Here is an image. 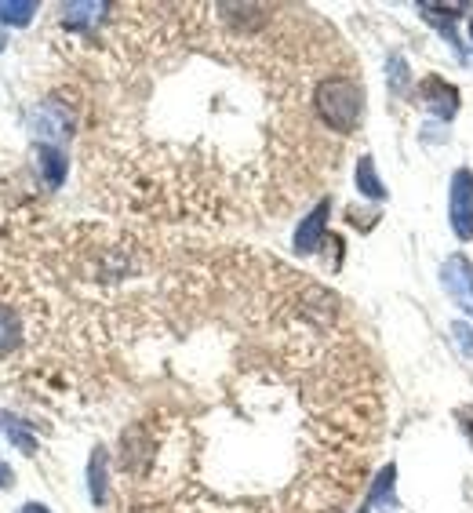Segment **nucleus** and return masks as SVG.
I'll return each mask as SVG.
<instances>
[{
	"label": "nucleus",
	"instance_id": "obj_1",
	"mask_svg": "<svg viewBox=\"0 0 473 513\" xmlns=\"http://www.w3.org/2000/svg\"><path fill=\"white\" fill-rule=\"evenodd\" d=\"M313 113H317V121L328 131L350 135L361 124V113H364L361 84L353 81V77H346V73L321 77V81L313 84Z\"/></svg>",
	"mask_w": 473,
	"mask_h": 513
},
{
	"label": "nucleus",
	"instance_id": "obj_2",
	"mask_svg": "<svg viewBox=\"0 0 473 513\" xmlns=\"http://www.w3.org/2000/svg\"><path fill=\"white\" fill-rule=\"evenodd\" d=\"M452 230L473 241V171H455L452 179Z\"/></svg>",
	"mask_w": 473,
	"mask_h": 513
},
{
	"label": "nucleus",
	"instance_id": "obj_3",
	"mask_svg": "<svg viewBox=\"0 0 473 513\" xmlns=\"http://www.w3.org/2000/svg\"><path fill=\"white\" fill-rule=\"evenodd\" d=\"M423 102H426V110H433L441 121H452L455 113H459V91H455L452 84H444L441 77H430V81L423 84Z\"/></svg>",
	"mask_w": 473,
	"mask_h": 513
},
{
	"label": "nucleus",
	"instance_id": "obj_4",
	"mask_svg": "<svg viewBox=\"0 0 473 513\" xmlns=\"http://www.w3.org/2000/svg\"><path fill=\"white\" fill-rule=\"evenodd\" d=\"M328 212H332V204L321 201L310 215H306V219H302V226L295 230V248H299V252H317V248H321V237H324V222H328Z\"/></svg>",
	"mask_w": 473,
	"mask_h": 513
},
{
	"label": "nucleus",
	"instance_id": "obj_5",
	"mask_svg": "<svg viewBox=\"0 0 473 513\" xmlns=\"http://www.w3.org/2000/svg\"><path fill=\"white\" fill-rule=\"evenodd\" d=\"M37 164H41V175L51 190H59L62 182H66L70 161H66V153L62 150H55V146H41V150H37Z\"/></svg>",
	"mask_w": 473,
	"mask_h": 513
},
{
	"label": "nucleus",
	"instance_id": "obj_6",
	"mask_svg": "<svg viewBox=\"0 0 473 513\" xmlns=\"http://www.w3.org/2000/svg\"><path fill=\"white\" fill-rule=\"evenodd\" d=\"M455 270L463 273V277H452V273L444 270V284L452 288V295L459 299L466 313H473V266L466 259H455Z\"/></svg>",
	"mask_w": 473,
	"mask_h": 513
},
{
	"label": "nucleus",
	"instance_id": "obj_7",
	"mask_svg": "<svg viewBox=\"0 0 473 513\" xmlns=\"http://www.w3.org/2000/svg\"><path fill=\"white\" fill-rule=\"evenodd\" d=\"M33 15H37V4H33V0H4V4H0V22H4V26H30Z\"/></svg>",
	"mask_w": 473,
	"mask_h": 513
},
{
	"label": "nucleus",
	"instance_id": "obj_8",
	"mask_svg": "<svg viewBox=\"0 0 473 513\" xmlns=\"http://www.w3.org/2000/svg\"><path fill=\"white\" fill-rule=\"evenodd\" d=\"M357 186H361V193L375 197V201H383V197H386L383 182H379V175H375L372 157H361V161H357Z\"/></svg>",
	"mask_w": 473,
	"mask_h": 513
},
{
	"label": "nucleus",
	"instance_id": "obj_9",
	"mask_svg": "<svg viewBox=\"0 0 473 513\" xmlns=\"http://www.w3.org/2000/svg\"><path fill=\"white\" fill-rule=\"evenodd\" d=\"M91 499L106 503V455L102 452L91 455Z\"/></svg>",
	"mask_w": 473,
	"mask_h": 513
},
{
	"label": "nucleus",
	"instance_id": "obj_10",
	"mask_svg": "<svg viewBox=\"0 0 473 513\" xmlns=\"http://www.w3.org/2000/svg\"><path fill=\"white\" fill-rule=\"evenodd\" d=\"M4 430H8V437H11V441H15V444H19V448H22V452H26V455L37 452V441H33V437H30V433H26V430H22L19 419H11V415H4Z\"/></svg>",
	"mask_w": 473,
	"mask_h": 513
},
{
	"label": "nucleus",
	"instance_id": "obj_11",
	"mask_svg": "<svg viewBox=\"0 0 473 513\" xmlns=\"http://www.w3.org/2000/svg\"><path fill=\"white\" fill-rule=\"evenodd\" d=\"M452 335H455V342H459V346H463V350H466V357H470V361H473V328H470V324L459 321V324H455V328H452Z\"/></svg>",
	"mask_w": 473,
	"mask_h": 513
},
{
	"label": "nucleus",
	"instance_id": "obj_12",
	"mask_svg": "<svg viewBox=\"0 0 473 513\" xmlns=\"http://www.w3.org/2000/svg\"><path fill=\"white\" fill-rule=\"evenodd\" d=\"M459 423H463L466 437L473 441V408H463V412H459Z\"/></svg>",
	"mask_w": 473,
	"mask_h": 513
},
{
	"label": "nucleus",
	"instance_id": "obj_13",
	"mask_svg": "<svg viewBox=\"0 0 473 513\" xmlns=\"http://www.w3.org/2000/svg\"><path fill=\"white\" fill-rule=\"evenodd\" d=\"M11 484V470H8V463H0V488H8Z\"/></svg>",
	"mask_w": 473,
	"mask_h": 513
},
{
	"label": "nucleus",
	"instance_id": "obj_14",
	"mask_svg": "<svg viewBox=\"0 0 473 513\" xmlns=\"http://www.w3.org/2000/svg\"><path fill=\"white\" fill-rule=\"evenodd\" d=\"M22 513H48V510H44V506H37V503H30Z\"/></svg>",
	"mask_w": 473,
	"mask_h": 513
},
{
	"label": "nucleus",
	"instance_id": "obj_15",
	"mask_svg": "<svg viewBox=\"0 0 473 513\" xmlns=\"http://www.w3.org/2000/svg\"><path fill=\"white\" fill-rule=\"evenodd\" d=\"M470 37H473V19H470Z\"/></svg>",
	"mask_w": 473,
	"mask_h": 513
},
{
	"label": "nucleus",
	"instance_id": "obj_16",
	"mask_svg": "<svg viewBox=\"0 0 473 513\" xmlns=\"http://www.w3.org/2000/svg\"><path fill=\"white\" fill-rule=\"evenodd\" d=\"M0 48H4V37H0Z\"/></svg>",
	"mask_w": 473,
	"mask_h": 513
}]
</instances>
